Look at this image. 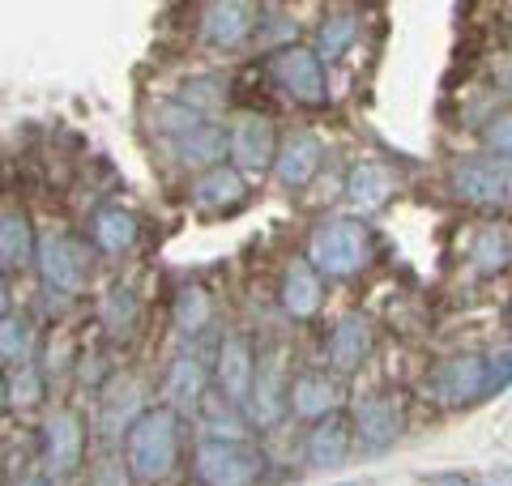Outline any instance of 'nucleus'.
Listing matches in <instances>:
<instances>
[{
    "label": "nucleus",
    "mask_w": 512,
    "mask_h": 486,
    "mask_svg": "<svg viewBox=\"0 0 512 486\" xmlns=\"http://www.w3.org/2000/svg\"><path fill=\"white\" fill-rule=\"evenodd\" d=\"M180 457H184V418L175 405H167V401L146 405V410L124 427L120 461L133 482H141V486L167 482L175 469H180Z\"/></svg>",
    "instance_id": "obj_1"
},
{
    "label": "nucleus",
    "mask_w": 512,
    "mask_h": 486,
    "mask_svg": "<svg viewBox=\"0 0 512 486\" xmlns=\"http://www.w3.org/2000/svg\"><path fill=\"white\" fill-rule=\"evenodd\" d=\"M512 384V350L495 354H448L423 376V397L440 410H470V405L500 397Z\"/></svg>",
    "instance_id": "obj_2"
},
{
    "label": "nucleus",
    "mask_w": 512,
    "mask_h": 486,
    "mask_svg": "<svg viewBox=\"0 0 512 486\" xmlns=\"http://www.w3.org/2000/svg\"><path fill=\"white\" fill-rule=\"evenodd\" d=\"M303 261H308L325 282H350V278H359V273L372 269L376 235L363 218H325V222L312 226Z\"/></svg>",
    "instance_id": "obj_3"
},
{
    "label": "nucleus",
    "mask_w": 512,
    "mask_h": 486,
    "mask_svg": "<svg viewBox=\"0 0 512 486\" xmlns=\"http://www.w3.org/2000/svg\"><path fill=\"white\" fill-rule=\"evenodd\" d=\"M261 474H265V457L244 435H205L192 448V478H197V486H256Z\"/></svg>",
    "instance_id": "obj_4"
},
{
    "label": "nucleus",
    "mask_w": 512,
    "mask_h": 486,
    "mask_svg": "<svg viewBox=\"0 0 512 486\" xmlns=\"http://www.w3.org/2000/svg\"><path fill=\"white\" fill-rule=\"evenodd\" d=\"M453 197L470 209H487V214H504L512 209V162L491 158V154H470L457 158L448 171Z\"/></svg>",
    "instance_id": "obj_5"
},
{
    "label": "nucleus",
    "mask_w": 512,
    "mask_h": 486,
    "mask_svg": "<svg viewBox=\"0 0 512 486\" xmlns=\"http://www.w3.org/2000/svg\"><path fill=\"white\" fill-rule=\"evenodd\" d=\"M86 444H90V427L73 405H56L39 427V461H43V478H73L86 465Z\"/></svg>",
    "instance_id": "obj_6"
},
{
    "label": "nucleus",
    "mask_w": 512,
    "mask_h": 486,
    "mask_svg": "<svg viewBox=\"0 0 512 486\" xmlns=\"http://www.w3.org/2000/svg\"><path fill=\"white\" fill-rule=\"evenodd\" d=\"M265 77L299 107H320L329 99V81H325V64L312 47L299 43H282L265 56Z\"/></svg>",
    "instance_id": "obj_7"
},
{
    "label": "nucleus",
    "mask_w": 512,
    "mask_h": 486,
    "mask_svg": "<svg viewBox=\"0 0 512 486\" xmlns=\"http://www.w3.org/2000/svg\"><path fill=\"white\" fill-rule=\"evenodd\" d=\"M35 269L47 290L60 295H82L90 282V239L69 235V231H52L39 235V252H35Z\"/></svg>",
    "instance_id": "obj_8"
},
{
    "label": "nucleus",
    "mask_w": 512,
    "mask_h": 486,
    "mask_svg": "<svg viewBox=\"0 0 512 486\" xmlns=\"http://www.w3.org/2000/svg\"><path fill=\"white\" fill-rule=\"evenodd\" d=\"M350 435L359 448H393L406 435V401L393 393H367L350 410Z\"/></svg>",
    "instance_id": "obj_9"
},
{
    "label": "nucleus",
    "mask_w": 512,
    "mask_h": 486,
    "mask_svg": "<svg viewBox=\"0 0 512 486\" xmlns=\"http://www.w3.org/2000/svg\"><path fill=\"white\" fill-rule=\"evenodd\" d=\"M278 128L269 116H256V111H244L231 128H227V154H231V167L239 175H265L274 171V158H278Z\"/></svg>",
    "instance_id": "obj_10"
},
{
    "label": "nucleus",
    "mask_w": 512,
    "mask_h": 486,
    "mask_svg": "<svg viewBox=\"0 0 512 486\" xmlns=\"http://www.w3.org/2000/svg\"><path fill=\"white\" fill-rule=\"evenodd\" d=\"M346 405V384L342 376H333V371H299L291 380V393H286V410H291L299 423H320V418H333L342 414Z\"/></svg>",
    "instance_id": "obj_11"
},
{
    "label": "nucleus",
    "mask_w": 512,
    "mask_h": 486,
    "mask_svg": "<svg viewBox=\"0 0 512 486\" xmlns=\"http://www.w3.org/2000/svg\"><path fill=\"white\" fill-rule=\"evenodd\" d=\"M252 376H256V342L248 333H227L214 359V384L218 397L227 405H248L252 397Z\"/></svg>",
    "instance_id": "obj_12"
},
{
    "label": "nucleus",
    "mask_w": 512,
    "mask_h": 486,
    "mask_svg": "<svg viewBox=\"0 0 512 486\" xmlns=\"http://www.w3.org/2000/svg\"><path fill=\"white\" fill-rule=\"evenodd\" d=\"M256 22H261V9L248 0H218L201 13V43L214 52H239L256 35Z\"/></svg>",
    "instance_id": "obj_13"
},
{
    "label": "nucleus",
    "mask_w": 512,
    "mask_h": 486,
    "mask_svg": "<svg viewBox=\"0 0 512 486\" xmlns=\"http://www.w3.org/2000/svg\"><path fill=\"white\" fill-rule=\"evenodd\" d=\"M376 350V329L363 312H346L342 320H333V329L325 333V363L333 376H350L359 371Z\"/></svg>",
    "instance_id": "obj_14"
},
{
    "label": "nucleus",
    "mask_w": 512,
    "mask_h": 486,
    "mask_svg": "<svg viewBox=\"0 0 512 486\" xmlns=\"http://www.w3.org/2000/svg\"><path fill=\"white\" fill-rule=\"evenodd\" d=\"M248 192H252L248 175H239L231 162H218V167H210V171H197L188 197H192V209H201V214L227 218L248 201Z\"/></svg>",
    "instance_id": "obj_15"
},
{
    "label": "nucleus",
    "mask_w": 512,
    "mask_h": 486,
    "mask_svg": "<svg viewBox=\"0 0 512 486\" xmlns=\"http://www.w3.org/2000/svg\"><path fill=\"white\" fill-rule=\"evenodd\" d=\"M286 393H291V376H286V359L282 350H265L256 354V376H252V397H248V410L261 427L278 423L286 414Z\"/></svg>",
    "instance_id": "obj_16"
},
{
    "label": "nucleus",
    "mask_w": 512,
    "mask_h": 486,
    "mask_svg": "<svg viewBox=\"0 0 512 486\" xmlns=\"http://www.w3.org/2000/svg\"><path fill=\"white\" fill-rule=\"evenodd\" d=\"M320 158H325V145H320L316 133H308V128L286 133L282 145H278V158H274V180L286 192L308 188L316 180V171H320Z\"/></svg>",
    "instance_id": "obj_17"
},
{
    "label": "nucleus",
    "mask_w": 512,
    "mask_h": 486,
    "mask_svg": "<svg viewBox=\"0 0 512 486\" xmlns=\"http://www.w3.org/2000/svg\"><path fill=\"white\" fill-rule=\"evenodd\" d=\"M278 299L291 320H316L320 307H325V278L303 256H295V261H286L278 278Z\"/></svg>",
    "instance_id": "obj_18"
},
{
    "label": "nucleus",
    "mask_w": 512,
    "mask_h": 486,
    "mask_svg": "<svg viewBox=\"0 0 512 486\" xmlns=\"http://www.w3.org/2000/svg\"><path fill=\"white\" fill-rule=\"evenodd\" d=\"M39 252V231L30 222L26 205L9 201L0 205V273L5 269H30Z\"/></svg>",
    "instance_id": "obj_19"
},
{
    "label": "nucleus",
    "mask_w": 512,
    "mask_h": 486,
    "mask_svg": "<svg viewBox=\"0 0 512 486\" xmlns=\"http://www.w3.org/2000/svg\"><path fill=\"white\" fill-rule=\"evenodd\" d=\"M90 248H99L107 256H124V252H133L137 248V239H141V222L133 209H124V205H99L90 214Z\"/></svg>",
    "instance_id": "obj_20"
},
{
    "label": "nucleus",
    "mask_w": 512,
    "mask_h": 486,
    "mask_svg": "<svg viewBox=\"0 0 512 486\" xmlns=\"http://www.w3.org/2000/svg\"><path fill=\"white\" fill-rule=\"evenodd\" d=\"M350 444H355V435H350V418L333 414V418H320V423L308 427L299 452L308 457L312 469H338L350 457Z\"/></svg>",
    "instance_id": "obj_21"
},
{
    "label": "nucleus",
    "mask_w": 512,
    "mask_h": 486,
    "mask_svg": "<svg viewBox=\"0 0 512 486\" xmlns=\"http://www.w3.org/2000/svg\"><path fill=\"white\" fill-rule=\"evenodd\" d=\"M393 188H397V175L376 158H363L346 171V197L359 214H376V209H384L393 201Z\"/></svg>",
    "instance_id": "obj_22"
},
{
    "label": "nucleus",
    "mask_w": 512,
    "mask_h": 486,
    "mask_svg": "<svg viewBox=\"0 0 512 486\" xmlns=\"http://www.w3.org/2000/svg\"><path fill=\"white\" fill-rule=\"evenodd\" d=\"M171 150L180 154V162L197 171H210L218 162H227V133L214 120H197L192 128H184L180 137H171Z\"/></svg>",
    "instance_id": "obj_23"
},
{
    "label": "nucleus",
    "mask_w": 512,
    "mask_h": 486,
    "mask_svg": "<svg viewBox=\"0 0 512 486\" xmlns=\"http://www.w3.org/2000/svg\"><path fill=\"white\" fill-rule=\"evenodd\" d=\"M205 384H210V376H205V363L197 359V354H180V359L167 367V376H163L167 405H175V410L197 405L205 397Z\"/></svg>",
    "instance_id": "obj_24"
},
{
    "label": "nucleus",
    "mask_w": 512,
    "mask_h": 486,
    "mask_svg": "<svg viewBox=\"0 0 512 486\" xmlns=\"http://www.w3.org/2000/svg\"><path fill=\"white\" fill-rule=\"evenodd\" d=\"M355 43H359V13L333 9V13H325V22L316 26V47L312 52L320 56V64H329V60L346 56Z\"/></svg>",
    "instance_id": "obj_25"
},
{
    "label": "nucleus",
    "mask_w": 512,
    "mask_h": 486,
    "mask_svg": "<svg viewBox=\"0 0 512 486\" xmlns=\"http://www.w3.org/2000/svg\"><path fill=\"white\" fill-rule=\"evenodd\" d=\"M171 320H175V329L188 333V337H197L205 324L214 320V295L205 286L197 282H188L175 290V299H171Z\"/></svg>",
    "instance_id": "obj_26"
},
{
    "label": "nucleus",
    "mask_w": 512,
    "mask_h": 486,
    "mask_svg": "<svg viewBox=\"0 0 512 486\" xmlns=\"http://www.w3.org/2000/svg\"><path fill=\"white\" fill-rule=\"evenodd\" d=\"M5 397H9V410H39L43 397H47V376L35 359L26 363H13L5 371Z\"/></svg>",
    "instance_id": "obj_27"
},
{
    "label": "nucleus",
    "mask_w": 512,
    "mask_h": 486,
    "mask_svg": "<svg viewBox=\"0 0 512 486\" xmlns=\"http://www.w3.org/2000/svg\"><path fill=\"white\" fill-rule=\"evenodd\" d=\"M35 359V329H30V320L9 312L0 320V363H26Z\"/></svg>",
    "instance_id": "obj_28"
},
{
    "label": "nucleus",
    "mask_w": 512,
    "mask_h": 486,
    "mask_svg": "<svg viewBox=\"0 0 512 486\" xmlns=\"http://www.w3.org/2000/svg\"><path fill=\"white\" fill-rule=\"evenodd\" d=\"M483 150L491 154V158H504V162H512V107L508 111H495V116L483 124Z\"/></svg>",
    "instance_id": "obj_29"
},
{
    "label": "nucleus",
    "mask_w": 512,
    "mask_h": 486,
    "mask_svg": "<svg viewBox=\"0 0 512 486\" xmlns=\"http://www.w3.org/2000/svg\"><path fill=\"white\" fill-rule=\"evenodd\" d=\"M508 252H512V243L495 231V226H487V231H478L474 235V261H478V269H504L508 265Z\"/></svg>",
    "instance_id": "obj_30"
},
{
    "label": "nucleus",
    "mask_w": 512,
    "mask_h": 486,
    "mask_svg": "<svg viewBox=\"0 0 512 486\" xmlns=\"http://www.w3.org/2000/svg\"><path fill=\"white\" fill-rule=\"evenodd\" d=\"M13 312V299H9V286H5V273H0V320Z\"/></svg>",
    "instance_id": "obj_31"
},
{
    "label": "nucleus",
    "mask_w": 512,
    "mask_h": 486,
    "mask_svg": "<svg viewBox=\"0 0 512 486\" xmlns=\"http://www.w3.org/2000/svg\"><path fill=\"white\" fill-rule=\"evenodd\" d=\"M436 486H478V482L474 478H457V474H440Z\"/></svg>",
    "instance_id": "obj_32"
},
{
    "label": "nucleus",
    "mask_w": 512,
    "mask_h": 486,
    "mask_svg": "<svg viewBox=\"0 0 512 486\" xmlns=\"http://www.w3.org/2000/svg\"><path fill=\"white\" fill-rule=\"evenodd\" d=\"M9 410V397H5V371H0V414Z\"/></svg>",
    "instance_id": "obj_33"
},
{
    "label": "nucleus",
    "mask_w": 512,
    "mask_h": 486,
    "mask_svg": "<svg viewBox=\"0 0 512 486\" xmlns=\"http://www.w3.org/2000/svg\"><path fill=\"white\" fill-rule=\"evenodd\" d=\"M30 486H52V478H39V482H30Z\"/></svg>",
    "instance_id": "obj_34"
},
{
    "label": "nucleus",
    "mask_w": 512,
    "mask_h": 486,
    "mask_svg": "<svg viewBox=\"0 0 512 486\" xmlns=\"http://www.w3.org/2000/svg\"><path fill=\"white\" fill-rule=\"evenodd\" d=\"M0 478H5V461H0Z\"/></svg>",
    "instance_id": "obj_35"
},
{
    "label": "nucleus",
    "mask_w": 512,
    "mask_h": 486,
    "mask_svg": "<svg viewBox=\"0 0 512 486\" xmlns=\"http://www.w3.org/2000/svg\"><path fill=\"white\" fill-rule=\"evenodd\" d=\"M338 486H359V482H338Z\"/></svg>",
    "instance_id": "obj_36"
}]
</instances>
